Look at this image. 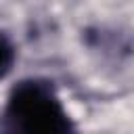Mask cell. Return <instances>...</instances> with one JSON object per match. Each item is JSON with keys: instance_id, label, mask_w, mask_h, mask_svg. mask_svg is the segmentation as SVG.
Returning a JSON list of instances; mask_svg holds the SVG:
<instances>
[{"instance_id": "7a4b0ae2", "label": "cell", "mask_w": 134, "mask_h": 134, "mask_svg": "<svg viewBox=\"0 0 134 134\" xmlns=\"http://www.w3.org/2000/svg\"><path fill=\"white\" fill-rule=\"evenodd\" d=\"M15 59H17V48H15V44H13V40L0 29V80H4V77L13 71Z\"/></svg>"}, {"instance_id": "6da1fadb", "label": "cell", "mask_w": 134, "mask_h": 134, "mask_svg": "<svg viewBox=\"0 0 134 134\" xmlns=\"http://www.w3.org/2000/svg\"><path fill=\"white\" fill-rule=\"evenodd\" d=\"M0 134H80L52 82H17L0 111Z\"/></svg>"}]
</instances>
